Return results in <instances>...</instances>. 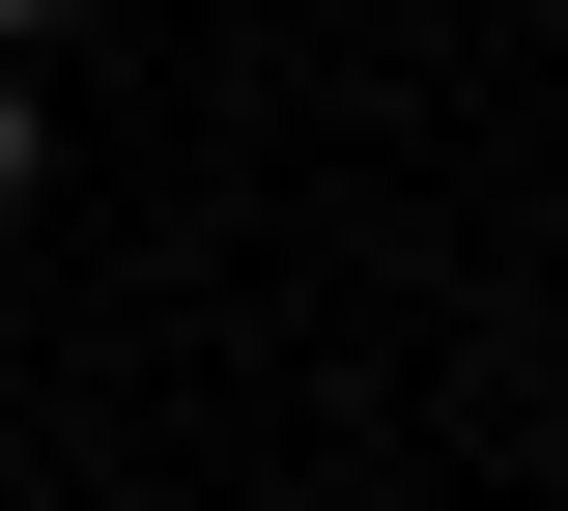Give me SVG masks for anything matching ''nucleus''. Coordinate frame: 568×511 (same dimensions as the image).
<instances>
[{
  "label": "nucleus",
  "instance_id": "obj_2",
  "mask_svg": "<svg viewBox=\"0 0 568 511\" xmlns=\"http://www.w3.org/2000/svg\"><path fill=\"white\" fill-rule=\"evenodd\" d=\"M29 29H58V0H0V58H29Z\"/></svg>",
  "mask_w": 568,
  "mask_h": 511
},
{
  "label": "nucleus",
  "instance_id": "obj_1",
  "mask_svg": "<svg viewBox=\"0 0 568 511\" xmlns=\"http://www.w3.org/2000/svg\"><path fill=\"white\" fill-rule=\"evenodd\" d=\"M29 143H58V114H29V85H0V200H29Z\"/></svg>",
  "mask_w": 568,
  "mask_h": 511
}]
</instances>
